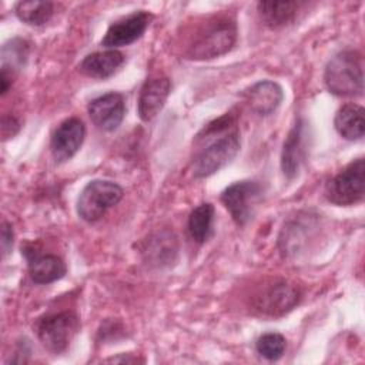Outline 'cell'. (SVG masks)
Segmentation results:
<instances>
[{
    "label": "cell",
    "instance_id": "5",
    "mask_svg": "<svg viewBox=\"0 0 365 365\" xmlns=\"http://www.w3.org/2000/svg\"><path fill=\"white\" fill-rule=\"evenodd\" d=\"M325 198L335 205H354L365 197V161L354 160L325 185Z\"/></svg>",
    "mask_w": 365,
    "mask_h": 365
},
{
    "label": "cell",
    "instance_id": "17",
    "mask_svg": "<svg viewBox=\"0 0 365 365\" xmlns=\"http://www.w3.org/2000/svg\"><path fill=\"white\" fill-rule=\"evenodd\" d=\"M304 157V121L298 120L289 130L281 153V170L288 180H292L298 175Z\"/></svg>",
    "mask_w": 365,
    "mask_h": 365
},
{
    "label": "cell",
    "instance_id": "24",
    "mask_svg": "<svg viewBox=\"0 0 365 365\" xmlns=\"http://www.w3.org/2000/svg\"><path fill=\"white\" fill-rule=\"evenodd\" d=\"M13 238H14L13 225L10 222L4 221L1 224V251H3V257L10 254L11 248H13Z\"/></svg>",
    "mask_w": 365,
    "mask_h": 365
},
{
    "label": "cell",
    "instance_id": "19",
    "mask_svg": "<svg viewBox=\"0 0 365 365\" xmlns=\"http://www.w3.org/2000/svg\"><path fill=\"white\" fill-rule=\"evenodd\" d=\"M297 1H258L257 10L262 23L269 29H281L291 24L298 13Z\"/></svg>",
    "mask_w": 365,
    "mask_h": 365
},
{
    "label": "cell",
    "instance_id": "9",
    "mask_svg": "<svg viewBox=\"0 0 365 365\" xmlns=\"http://www.w3.org/2000/svg\"><path fill=\"white\" fill-rule=\"evenodd\" d=\"M86 137V125L77 117H70L60 123L50 140L51 155L56 163L70 160L81 147Z\"/></svg>",
    "mask_w": 365,
    "mask_h": 365
},
{
    "label": "cell",
    "instance_id": "1",
    "mask_svg": "<svg viewBox=\"0 0 365 365\" xmlns=\"http://www.w3.org/2000/svg\"><path fill=\"white\" fill-rule=\"evenodd\" d=\"M328 91L338 97H359L364 94V57L356 50L336 53L324 71Z\"/></svg>",
    "mask_w": 365,
    "mask_h": 365
},
{
    "label": "cell",
    "instance_id": "23",
    "mask_svg": "<svg viewBox=\"0 0 365 365\" xmlns=\"http://www.w3.org/2000/svg\"><path fill=\"white\" fill-rule=\"evenodd\" d=\"M257 352L268 359V361H277L279 359L287 348V339L284 335L278 332H268L261 335L255 342Z\"/></svg>",
    "mask_w": 365,
    "mask_h": 365
},
{
    "label": "cell",
    "instance_id": "21",
    "mask_svg": "<svg viewBox=\"0 0 365 365\" xmlns=\"http://www.w3.org/2000/svg\"><path fill=\"white\" fill-rule=\"evenodd\" d=\"M54 13V4L51 1L40 0H24L14 6V14L20 21L29 26H43L46 24Z\"/></svg>",
    "mask_w": 365,
    "mask_h": 365
},
{
    "label": "cell",
    "instance_id": "2",
    "mask_svg": "<svg viewBox=\"0 0 365 365\" xmlns=\"http://www.w3.org/2000/svg\"><path fill=\"white\" fill-rule=\"evenodd\" d=\"M235 124L221 130L218 137L202 147L192 158L191 171L195 178H205L230 164L240 151V134Z\"/></svg>",
    "mask_w": 365,
    "mask_h": 365
},
{
    "label": "cell",
    "instance_id": "22",
    "mask_svg": "<svg viewBox=\"0 0 365 365\" xmlns=\"http://www.w3.org/2000/svg\"><path fill=\"white\" fill-rule=\"evenodd\" d=\"M27 56L29 43L21 38H11L1 47V67H6L14 73L24 64Z\"/></svg>",
    "mask_w": 365,
    "mask_h": 365
},
{
    "label": "cell",
    "instance_id": "26",
    "mask_svg": "<svg viewBox=\"0 0 365 365\" xmlns=\"http://www.w3.org/2000/svg\"><path fill=\"white\" fill-rule=\"evenodd\" d=\"M108 362H118V361H123V362H138V358H110L107 359Z\"/></svg>",
    "mask_w": 365,
    "mask_h": 365
},
{
    "label": "cell",
    "instance_id": "13",
    "mask_svg": "<svg viewBox=\"0 0 365 365\" xmlns=\"http://www.w3.org/2000/svg\"><path fill=\"white\" fill-rule=\"evenodd\" d=\"M171 91V83L167 77L148 78L138 94L137 110L143 121H151L163 110L168 94Z\"/></svg>",
    "mask_w": 365,
    "mask_h": 365
},
{
    "label": "cell",
    "instance_id": "7",
    "mask_svg": "<svg viewBox=\"0 0 365 365\" xmlns=\"http://www.w3.org/2000/svg\"><path fill=\"white\" fill-rule=\"evenodd\" d=\"M262 195V187L257 181L242 180L228 185L221 192V202L228 210L234 222L245 225L254 215L255 205Z\"/></svg>",
    "mask_w": 365,
    "mask_h": 365
},
{
    "label": "cell",
    "instance_id": "4",
    "mask_svg": "<svg viewBox=\"0 0 365 365\" xmlns=\"http://www.w3.org/2000/svg\"><path fill=\"white\" fill-rule=\"evenodd\" d=\"M124 195L123 188L108 180H93L80 192L77 214L86 222H96L117 205Z\"/></svg>",
    "mask_w": 365,
    "mask_h": 365
},
{
    "label": "cell",
    "instance_id": "18",
    "mask_svg": "<svg viewBox=\"0 0 365 365\" xmlns=\"http://www.w3.org/2000/svg\"><path fill=\"white\" fill-rule=\"evenodd\" d=\"M334 127L336 133L349 141L361 140L365 134V110L355 103H346L335 114Z\"/></svg>",
    "mask_w": 365,
    "mask_h": 365
},
{
    "label": "cell",
    "instance_id": "11",
    "mask_svg": "<svg viewBox=\"0 0 365 365\" xmlns=\"http://www.w3.org/2000/svg\"><path fill=\"white\" fill-rule=\"evenodd\" d=\"M143 259L147 265L164 268L171 265L178 254V241L171 230H160L151 234L141 250Z\"/></svg>",
    "mask_w": 365,
    "mask_h": 365
},
{
    "label": "cell",
    "instance_id": "6",
    "mask_svg": "<svg viewBox=\"0 0 365 365\" xmlns=\"http://www.w3.org/2000/svg\"><path fill=\"white\" fill-rule=\"evenodd\" d=\"M78 331L80 319L73 311L44 315L36 324V332L41 345L56 355L70 346Z\"/></svg>",
    "mask_w": 365,
    "mask_h": 365
},
{
    "label": "cell",
    "instance_id": "10",
    "mask_svg": "<svg viewBox=\"0 0 365 365\" xmlns=\"http://www.w3.org/2000/svg\"><path fill=\"white\" fill-rule=\"evenodd\" d=\"M93 124L103 131H114L125 115V101L120 93H107L93 98L87 106Z\"/></svg>",
    "mask_w": 365,
    "mask_h": 365
},
{
    "label": "cell",
    "instance_id": "16",
    "mask_svg": "<svg viewBox=\"0 0 365 365\" xmlns=\"http://www.w3.org/2000/svg\"><path fill=\"white\" fill-rule=\"evenodd\" d=\"M125 57L118 50H104L87 54L78 64L80 73L87 77L104 80L111 77L123 66Z\"/></svg>",
    "mask_w": 365,
    "mask_h": 365
},
{
    "label": "cell",
    "instance_id": "25",
    "mask_svg": "<svg viewBox=\"0 0 365 365\" xmlns=\"http://www.w3.org/2000/svg\"><path fill=\"white\" fill-rule=\"evenodd\" d=\"M11 83H13V71L6 67H1V70H0V93L3 96L9 91Z\"/></svg>",
    "mask_w": 365,
    "mask_h": 365
},
{
    "label": "cell",
    "instance_id": "12",
    "mask_svg": "<svg viewBox=\"0 0 365 365\" xmlns=\"http://www.w3.org/2000/svg\"><path fill=\"white\" fill-rule=\"evenodd\" d=\"M301 294L297 287L288 282H277L257 297L255 307L268 317H281L299 302Z\"/></svg>",
    "mask_w": 365,
    "mask_h": 365
},
{
    "label": "cell",
    "instance_id": "15",
    "mask_svg": "<svg viewBox=\"0 0 365 365\" xmlns=\"http://www.w3.org/2000/svg\"><path fill=\"white\" fill-rule=\"evenodd\" d=\"M242 97L254 113L259 115H269L279 107L284 98V93L278 83L271 80H261L245 90Z\"/></svg>",
    "mask_w": 365,
    "mask_h": 365
},
{
    "label": "cell",
    "instance_id": "8",
    "mask_svg": "<svg viewBox=\"0 0 365 365\" xmlns=\"http://www.w3.org/2000/svg\"><path fill=\"white\" fill-rule=\"evenodd\" d=\"M151 20H153L151 13L145 10H138L111 23L101 40V46L106 47L107 50L110 48L115 50L117 47L128 46L137 41L138 38L143 37Z\"/></svg>",
    "mask_w": 365,
    "mask_h": 365
},
{
    "label": "cell",
    "instance_id": "14",
    "mask_svg": "<svg viewBox=\"0 0 365 365\" xmlns=\"http://www.w3.org/2000/svg\"><path fill=\"white\" fill-rule=\"evenodd\" d=\"M23 252L27 259L30 278L36 284H51L61 279L67 272L64 261L54 254H40L33 247H26Z\"/></svg>",
    "mask_w": 365,
    "mask_h": 365
},
{
    "label": "cell",
    "instance_id": "3",
    "mask_svg": "<svg viewBox=\"0 0 365 365\" xmlns=\"http://www.w3.org/2000/svg\"><path fill=\"white\" fill-rule=\"evenodd\" d=\"M237 41V24L232 19L220 17L197 34L187 50L191 60H211L228 53Z\"/></svg>",
    "mask_w": 365,
    "mask_h": 365
},
{
    "label": "cell",
    "instance_id": "20",
    "mask_svg": "<svg viewBox=\"0 0 365 365\" xmlns=\"http://www.w3.org/2000/svg\"><path fill=\"white\" fill-rule=\"evenodd\" d=\"M214 205L211 202H202L197 205L188 217V232L190 237L198 242H205L212 232L214 222Z\"/></svg>",
    "mask_w": 365,
    "mask_h": 365
}]
</instances>
